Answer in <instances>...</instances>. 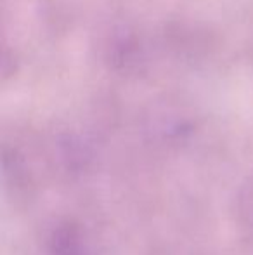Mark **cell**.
Masks as SVG:
<instances>
[{"mask_svg": "<svg viewBox=\"0 0 253 255\" xmlns=\"http://www.w3.org/2000/svg\"><path fill=\"white\" fill-rule=\"evenodd\" d=\"M47 255H94L80 226L73 222H59L51 231Z\"/></svg>", "mask_w": 253, "mask_h": 255, "instance_id": "6da1fadb", "label": "cell"}, {"mask_svg": "<svg viewBox=\"0 0 253 255\" xmlns=\"http://www.w3.org/2000/svg\"><path fill=\"white\" fill-rule=\"evenodd\" d=\"M236 212L241 228L247 229L248 235L253 236V179H250L240 189L236 200Z\"/></svg>", "mask_w": 253, "mask_h": 255, "instance_id": "7a4b0ae2", "label": "cell"}]
</instances>
